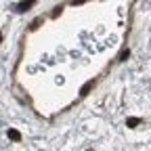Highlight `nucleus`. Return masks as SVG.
Wrapping results in <instances>:
<instances>
[{"label": "nucleus", "mask_w": 151, "mask_h": 151, "mask_svg": "<svg viewBox=\"0 0 151 151\" xmlns=\"http://www.w3.org/2000/svg\"><path fill=\"white\" fill-rule=\"evenodd\" d=\"M34 4H36V0H23V2L17 4V13H25V11H29Z\"/></svg>", "instance_id": "obj_1"}, {"label": "nucleus", "mask_w": 151, "mask_h": 151, "mask_svg": "<svg viewBox=\"0 0 151 151\" xmlns=\"http://www.w3.org/2000/svg\"><path fill=\"white\" fill-rule=\"evenodd\" d=\"M92 86H94V80H88V82H86V84L80 88V97H86V94L92 90Z\"/></svg>", "instance_id": "obj_2"}, {"label": "nucleus", "mask_w": 151, "mask_h": 151, "mask_svg": "<svg viewBox=\"0 0 151 151\" xmlns=\"http://www.w3.org/2000/svg\"><path fill=\"white\" fill-rule=\"evenodd\" d=\"M9 139L15 141V143H19V141H21V132L15 130V128H11V130H9Z\"/></svg>", "instance_id": "obj_3"}, {"label": "nucleus", "mask_w": 151, "mask_h": 151, "mask_svg": "<svg viewBox=\"0 0 151 151\" xmlns=\"http://www.w3.org/2000/svg\"><path fill=\"white\" fill-rule=\"evenodd\" d=\"M139 124H141L139 118H128V120H126V126H128V128H137Z\"/></svg>", "instance_id": "obj_4"}, {"label": "nucleus", "mask_w": 151, "mask_h": 151, "mask_svg": "<svg viewBox=\"0 0 151 151\" xmlns=\"http://www.w3.org/2000/svg\"><path fill=\"white\" fill-rule=\"evenodd\" d=\"M128 57H130V50H128V48H124V50L120 52V61H126Z\"/></svg>", "instance_id": "obj_5"}, {"label": "nucleus", "mask_w": 151, "mask_h": 151, "mask_svg": "<svg viewBox=\"0 0 151 151\" xmlns=\"http://www.w3.org/2000/svg\"><path fill=\"white\" fill-rule=\"evenodd\" d=\"M40 23H42V19L38 17V19H34V21H32V25H29V27H32V29H38V25H40Z\"/></svg>", "instance_id": "obj_6"}, {"label": "nucleus", "mask_w": 151, "mask_h": 151, "mask_svg": "<svg viewBox=\"0 0 151 151\" xmlns=\"http://www.w3.org/2000/svg\"><path fill=\"white\" fill-rule=\"evenodd\" d=\"M61 11H63V6L59 4V6H55V11H52V17H59L61 15Z\"/></svg>", "instance_id": "obj_7"}, {"label": "nucleus", "mask_w": 151, "mask_h": 151, "mask_svg": "<svg viewBox=\"0 0 151 151\" xmlns=\"http://www.w3.org/2000/svg\"><path fill=\"white\" fill-rule=\"evenodd\" d=\"M86 0H71V4H84Z\"/></svg>", "instance_id": "obj_8"}, {"label": "nucleus", "mask_w": 151, "mask_h": 151, "mask_svg": "<svg viewBox=\"0 0 151 151\" xmlns=\"http://www.w3.org/2000/svg\"><path fill=\"white\" fill-rule=\"evenodd\" d=\"M0 42H2V34H0Z\"/></svg>", "instance_id": "obj_9"}]
</instances>
